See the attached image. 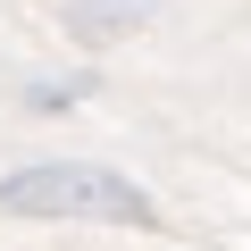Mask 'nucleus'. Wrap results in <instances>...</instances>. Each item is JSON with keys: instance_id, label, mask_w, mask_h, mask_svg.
Masks as SVG:
<instances>
[{"instance_id": "f257e3e1", "label": "nucleus", "mask_w": 251, "mask_h": 251, "mask_svg": "<svg viewBox=\"0 0 251 251\" xmlns=\"http://www.w3.org/2000/svg\"><path fill=\"white\" fill-rule=\"evenodd\" d=\"M0 218H100V226H134L151 218V193L117 168L92 159H59V168H25L0 184Z\"/></svg>"}, {"instance_id": "f03ea898", "label": "nucleus", "mask_w": 251, "mask_h": 251, "mask_svg": "<svg viewBox=\"0 0 251 251\" xmlns=\"http://www.w3.org/2000/svg\"><path fill=\"white\" fill-rule=\"evenodd\" d=\"M151 9L159 0H67V25H75V42H117V34H134Z\"/></svg>"}]
</instances>
